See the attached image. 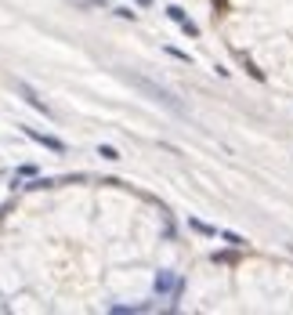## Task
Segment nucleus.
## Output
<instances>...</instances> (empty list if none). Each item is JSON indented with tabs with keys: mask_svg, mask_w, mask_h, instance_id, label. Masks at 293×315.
Segmentation results:
<instances>
[{
	"mask_svg": "<svg viewBox=\"0 0 293 315\" xmlns=\"http://www.w3.org/2000/svg\"><path fill=\"white\" fill-rule=\"evenodd\" d=\"M178 275L174 272H167V268H163L159 275H156V293H159V297H174V293H178Z\"/></svg>",
	"mask_w": 293,
	"mask_h": 315,
	"instance_id": "nucleus-3",
	"label": "nucleus"
},
{
	"mask_svg": "<svg viewBox=\"0 0 293 315\" xmlns=\"http://www.w3.org/2000/svg\"><path fill=\"white\" fill-rule=\"evenodd\" d=\"M188 228H192V232H199V236H221L214 225H203V221H196V218H188Z\"/></svg>",
	"mask_w": 293,
	"mask_h": 315,
	"instance_id": "nucleus-5",
	"label": "nucleus"
},
{
	"mask_svg": "<svg viewBox=\"0 0 293 315\" xmlns=\"http://www.w3.org/2000/svg\"><path fill=\"white\" fill-rule=\"evenodd\" d=\"M221 239H225L228 246H246V239H243L239 232H228V228H225V232H221Z\"/></svg>",
	"mask_w": 293,
	"mask_h": 315,
	"instance_id": "nucleus-6",
	"label": "nucleus"
},
{
	"mask_svg": "<svg viewBox=\"0 0 293 315\" xmlns=\"http://www.w3.org/2000/svg\"><path fill=\"white\" fill-rule=\"evenodd\" d=\"M15 91H18V95H22L25 101H29V105L36 109V113H44V116H51V109H47V101H44L40 95H36V91L29 87V83H22V80H15Z\"/></svg>",
	"mask_w": 293,
	"mask_h": 315,
	"instance_id": "nucleus-2",
	"label": "nucleus"
},
{
	"mask_svg": "<svg viewBox=\"0 0 293 315\" xmlns=\"http://www.w3.org/2000/svg\"><path fill=\"white\" fill-rule=\"evenodd\" d=\"M25 134L33 138V142H40L44 149H51V152H66V142H58L54 134H44V131H33V127H25Z\"/></svg>",
	"mask_w": 293,
	"mask_h": 315,
	"instance_id": "nucleus-4",
	"label": "nucleus"
},
{
	"mask_svg": "<svg viewBox=\"0 0 293 315\" xmlns=\"http://www.w3.org/2000/svg\"><path fill=\"white\" fill-rule=\"evenodd\" d=\"M167 15H170V18H174V22H178V25H185V22H188L185 7H178V4H174V7H167Z\"/></svg>",
	"mask_w": 293,
	"mask_h": 315,
	"instance_id": "nucleus-7",
	"label": "nucleus"
},
{
	"mask_svg": "<svg viewBox=\"0 0 293 315\" xmlns=\"http://www.w3.org/2000/svg\"><path fill=\"white\" fill-rule=\"evenodd\" d=\"M127 80H131V83H134L138 91H145V95H149V98L156 101V105H163V109H170V113L185 116V105H181V101L174 98L167 87H159V83H152L149 76H141V73H127Z\"/></svg>",
	"mask_w": 293,
	"mask_h": 315,
	"instance_id": "nucleus-1",
	"label": "nucleus"
},
{
	"mask_svg": "<svg viewBox=\"0 0 293 315\" xmlns=\"http://www.w3.org/2000/svg\"><path fill=\"white\" fill-rule=\"evenodd\" d=\"M138 4H152V0H138Z\"/></svg>",
	"mask_w": 293,
	"mask_h": 315,
	"instance_id": "nucleus-10",
	"label": "nucleus"
},
{
	"mask_svg": "<svg viewBox=\"0 0 293 315\" xmlns=\"http://www.w3.org/2000/svg\"><path fill=\"white\" fill-rule=\"evenodd\" d=\"M98 156H102V160H113V163L120 160V152H116L113 145H98Z\"/></svg>",
	"mask_w": 293,
	"mask_h": 315,
	"instance_id": "nucleus-8",
	"label": "nucleus"
},
{
	"mask_svg": "<svg viewBox=\"0 0 293 315\" xmlns=\"http://www.w3.org/2000/svg\"><path fill=\"white\" fill-rule=\"evenodd\" d=\"M181 29H185L188 36H199V25H196V22H192V18H188V22H185V25H181Z\"/></svg>",
	"mask_w": 293,
	"mask_h": 315,
	"instance_id": "nucleus-9",
	"label": "nucleus"
}]
</instances>
